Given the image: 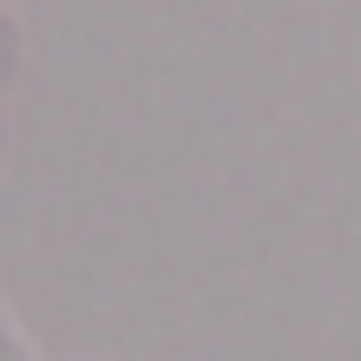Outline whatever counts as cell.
I'll return each instance as SVG.
<instances>
[{"label":"cell","instance_id":"obj_1","mask_svg":"<svg viewBox=\"0 0 361 361\" xmlns=\"http://www.w3.org/2000/svg\"><path fill=\"white\" fill-rule=\"evenodd\" d=\"M0 361H42V353H34V336L17 328V311H8V302H0Z\"/></svg>","mask_w":361,"mask_h":361},{"label":"cell","instance_id":"obj_2","mask_svg":"<svg viewBox=\"0 0 361 361\" xmlns=\"http://www.w3.org/2000/svg\"><path fill=\"white\" fill-rule=\"evenodd\" d=\"M17 59H25V25H17V8L0 0V76H8Z\"/></svg>","mask_w":361,"mask_h":361}]
</instances>
